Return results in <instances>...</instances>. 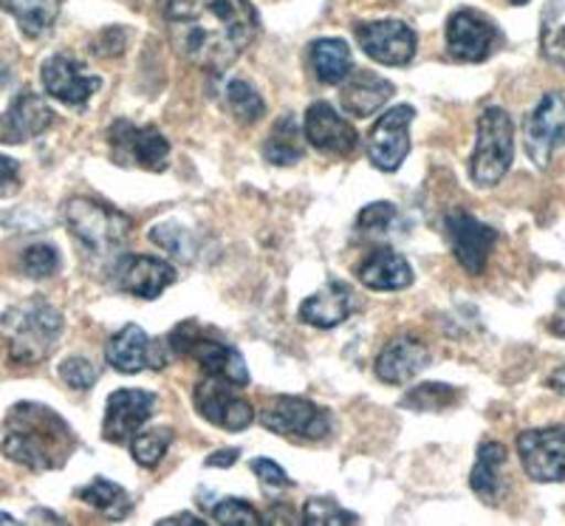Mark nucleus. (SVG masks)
Listing matches in <instances>:
<instances>
[{"label": "nucleus", "instance_id": "obj_27", "mask_svg": "<svg viewBox=\"0 0 565 526\" xmlns=\"http://www.w3.org/2000/svg\"><path fill=\"white\" fill-rule=\"evenodd\" d=\"M315 77L326 85H340L353 71L351 45L340 38H320L309 49Z\"/></svg>", "mask_w": 565, "mask_h": 526}, {"label": "nucleus", "instance_id": "obj_38", "mask_svg": "<svg viewBox=\"0 0 565 526\" xmlns=\"http://www.w3.org/2000/svg\"><path fill=\"white\" fill-rule=\"evenodd\" d=\"M398 221V210L391 204V201H376V204H367L365 210L360 212V219H356V230L362 235L371 238H382L391 232V227Z\"/></svg>", "mask_w": 565, "mask_h": 526}, {"label": "nucleus", "instance_id": "obj_12", "mask_svg": "<svg viewBox=\"0 0 565 526\" xmlns=\"http://www.w3.org/2000/svg\"><path fill=\"white\" fill-rule=\"evenodd\" d=\"M260 422L280 436L326 439L331 433V413L302 397H280L269 411H264Z\"/></svg>", "mask_w": 565, "mask_h": 526}, {"label": "nucleus", "instance_id": "obj_30", "mask_svg": "<svg viewBox=\"0 0 565 526\" xmlns=\"http://www.w3.org/2000/svg\"><path fill=\"white\" fill-rule=\"evenodd\" d=\"M540 49L543 57L565 69V0H548L540 18Z\"/></svg>", "mask_w": 565, "mask_h": 526}, {"label": "nucleus", "instance_id": "obj_32", "mask_svg": "<svg viewBox=\"0 0 565 526\" xmlns=\"http://www.w3.org/2000/svg\"><path fill=\"white\" fill-rule=\"evenodd\" d=\"M224 97L232 114L238 116L241 123L246 125H255L257 119L266 114V103L264 97H260V91L252 83H246V80H232V83L226 85Z\"/></svg>", "mask_w": 565, "mask_h": 526}, {"label": "nucleus", "instance_id": "obj_7", "mask_svg": "<svg viewBox=\"0 0 565 526\" xmlns=\"http://www.w3.org/2000/svg\"><path fill=\"white\" fill-rule=\"evenodd\" d=\"M108 141L116 165L145 167V170H153V173L168 170L170 141L153 125L139 128L128 119H116L108 130Z\"/></svg>", "mask_w": 565, "mask_h": 526}, {"label": "nucleus", "instance_id": "obj_28", "mask_svg": "<svg viewBox=\"0 0 565 526\" xmlns=\"http://www.w3.org/2000/svg\"><path fill=\"white\" fill-rule=\"evenodd\" d=\"M0 7L18 20L26 38H43L52 32L63 0H0Z\"/></svg>", "mask_w": 565, "mask_h": 526}, {"label": "nucleus", "instance_id": "obj_41", "mask_svg": "<svg viewBox=\"0 0 565 526\" xmlns=\"http://www.w3.org/2000/svg\"><path fill=\"white\" fill-rule=\"evenodd\" d=\"M252 473H255L257 478L264 482V487L269 490L291 487V478L286 475V470L277 462H271V459H255V462H252Z\"/></svg>", "mask_w": 565, "mask_h": 526}, {"label": "nucleus", "instance_id": "obj_6", "mask_svg": "<svg viewBox=\"0 0 565 526\" xmlns=\"http://www.w3.org/2000/svg\"><path fill=\"white\" fill-rule=\"evenodd\" d=\"M168 343L170 351L190 354V357L201 366V371L210 374V377L226 379V382H232L235 388L249 386V368H246V360L241 357L238 348H232L230 343H224L221 337H206V334H201L199 326H193V323H181V326L170 334Z\"/></svg>", "mask_w": 565, "mask_h": 526}, {"label": "nucleus", "instance_id": "obj_33", "mask_svg": "<svg viewBox=\"0 0 565 526\" xmlns=\"http://www.w3.org/2000/svg\"><path fill=\"white\" fill-rule=\"evenodd\" d=\"M456 402L458 391L452 386H444V382H424V386L413 388V391L402 399V408H407V411L438 413Z\"/></svg>", "mask_w": 565, "mask_h": 526}, {"label": "nucleus", "instance_id": "obj_25", "mask_svg": "<svg viewBox=\"0 0 565 526\" xmlns=\"http://www.w3.org/2000/svg\"><path fill=\"white\" fill-rule=\"evenodd\" d=\"M360 283L373 292H398L413 283V270L405 257L393 250H376L360 266Z\"/></svg>", "mask_w": 565, "mask_h": 526}, {"label": "nucleus", "instance_id": "obj_29", "mask_svg": "<svg viewBox=\"0 0 565 526\" xmlns=\"http://www.w3.org/2000/svg\"><path fill=\"white\" fill-rule=\"evenodd\" d=\"M74 495L114 520L125 518V515H130V509H134V498L128 495V490H125L122 484L110 482V478H103V475H97L94 482L79 487Z\"/></svg>", "mask_w": 565, "mask_h": 526}, {"label": "nucleus", "instance_id": "obj_18", "mask_svg": "<svg viewBox=\"0 0 565 526\" xmlns=\"http://www.w3.org/2000/svg\"><path fill=\"white\" fill-rule=\"evenodd\" d=\"M156 411V393L141 388L114 391L105 404L103 436L114 444H128Z\"/></svg>", "mask_w": 565, "mask_h": 526}, {"label": "nucleus", "instance_id": "obj_35", "mask_svg": "<svg viewBox=\"0 0 565 526\" xmlns=\"http://www.w3.org/2000/svg\"><path fill=\"white\" fill-rule=\"evenodd\" d=\"M150 241L153 244H159L161 250H168L170 255L179 257V261L184 263H193L195 261V252H199V246H195V238L193 232L184 230L181 224H159L150 230Z\"/></svg>", "mask_w": 565, "mask_h": 526}, {"label": "nucleus", "instance_id": "obj_5", "mask_svg": "<svg viewBox=\"0 0 565 526\" xmlns=\"http://www.w3.org/2000/svg\"><path fill=\"white\" fill-rule=\"evenodd\" d=\"M514 161V123L503 108L492 105L478 119V139L469 159V179L478 187H494Z\"/></svg>", "mask_w": 565, "mask_h": 526}, {"label": "nucleus", "instance_id": "obj_24", "mask_svg": "<svg viewBox=\"0 0 565 526\" xmlns=\"http://www.w3.org/2000/svg\"><path fill=\"white\" fill-rule=\"evenodd\" d=\"M396 94L393 83H387L380 74H371V71H351L348 74V83L340 91V103L345 108V114L356 116V119H365L373 116L387 99Z\"/></svg>", "mask_w": 565, "mask_h": 526}, {"label": "nucleus", "instance_id": "obj_43", "mask_svg": "<svg viewBox=\"0 0 565 526\" xmlns=\"http://www.w3.org/2000/svg\"><path fill=\"white\" fill-rule=\"evenodd\" d=\"M241 459V450L238 448H230V450H218V453H212L210 459H206V467H232V464L238 462Z\"/></svg>", "mask_w": 565, "mask_h": 526}, {"label": "nucleus", "instance_id": "obj_40", "mask_svg": "<svg viewBox=\"0 0 565 526\" xmlns=\"http://www.w3.org/2000/svg\"><path fill=\"white\" fill-rule=\"evenodd\" d=\"M60 377H63L65 386L74 388V391H88V388L97 386L99 374L85 357H68V360L60 366Z\"/></svg>", "mask_w": 565, "mask_h": 526}, {"label": "nucleus", "instance_id": "obj_36", "mask_svg": "<svg viewBox=\"0 0 565 526\" xmlns=\"http://www.w3.org/2000/svg\"><path fill=\"white\" fill-rule=\"evenodd\" d=\"M356 520H360V515H353V513H348V509H342L337 501L309 498L306 501V507H302L300 524L342 526V524H356Z\"/></svg>", "mask_w": 565, "mask_h": 526}, {"label": "nucleus", "instance_id": "obj_31", "mask_svg": "<svg viewBox=\"0 0 565 526\" xmlns=\"http://www.w3.org/2000/svg\"><path fill=\"white\" fill-rule=\"evenodd\" d=\"M264 156L266 161L277 167H291L302 159L300 139H297V128L291 116H282L277 119L275 130L269 134V139L264 141Z\"/></svg>", "mask_w": 565, "mask_h": 526}, {"label": "nucleus", "instance_id": "obj_45", "mask_svg": "<svg viewBox=\"0 0 565 526\" xmlns=\"http://www.w3.org/2000/svg\"><path fill=\"white\" fill-rule=\"evenodd\" d=\"M548 386H552L554 391L565 393V366H563V368H557V371L552 374V379H548Z\"/></svg>", "mask_w": 565, "mask_h": 526}, {"label": "nucleus", "instance_id": "obj_4", "mask_svg": "<svg viewBox=\"0 0 565 526\" xmlns=\"http://www.w3.org/2000/svg\"><path fill=\"white\" fill-rule=\"evenodd\" d=\"M63 219L71 235L79 241V246L97 261H108L110 255L122 250L125 238L130 232V219L125 212L105 204V201L88 199V196H74V199L65 201Z\"/></svg>", "mask_w": 565, "mask_h": 526}, {"label": "nucleus", "instance_id": "obj_1", "mask_svg": "<svg viewBox=\"0 0 565 526\" xmlns=\"http://www.w3.org/2000/svg\"><path fill=\"white\" fill-rule=\"evenodd\" d=\"M164 23L175 52L206 71L230 69L260 27L249 0H164Z\"/></svg>", "mask_w": 565, "mask_h": 526}, {"label": "nucleus", "instance_id": "obj_37", "mask_svg": "<svg viewBox=\"0 0 565 526\" xmlns=\"http://www.w3.org/2000/svg\"><path fill=\"white\" fill-rule=\"evenodd\" d=\"M212 520L224 526H257L264 524V518L257 515V509L252 507L249 501L241 498H224L212 504Z\"/></svg>", "mask_w": 565, "mask_h": 526}, {"label": "nucleus", "instance_id": "obj_23", "mask_svg": "<svg viewBox=\"0 0 565 526\" xmlns=\"http://www.w3.org/2000/svg\"><path fill=\"white\" fill-rule=\"evenodd\" d=\"M353 290L342 281H328L320 292L306 297L300 306V320L315 328H334L353 315Z\"/></svg>", "mask_w": 565, "mask_h": 526}, {"label": "nucleus", "instance_id": "obj_10", "mask_svg": "<svg viewBox=\"0 0 565 526\" xmlns=\"http://www.w3.org/2000/svg\"><path fill=\"white\" fill-rule=\"evenodd\" d=\"M444 230H447V238H450L456 261L461 263L469 275H481L487 270V261L492 255L494 244H498V232L489 224H483V221H478L467 210H452L444 219Z\"/></svg>", "mask_w": 565, "mask_h": 526}, {"label": "nucleus", "instance_id": "obj_17", "mask_svg": "<svg viewBox=\"0 0 565 526\" xmlns=\"http://www.w3.org/2000/svg\"><path fill=\"white\" fill-rule=\"evenodd\" d=\"M40 80L54 99L71 105V108H83L103 85V80L88 74L85 65L71 54H52L40 69Z\"/></svg>", "mask_w": 565, "mask_h": 526}, {"label": "nucleus", "instance_id": "obj_16", "mask_svg": "<svg viewBox=\"0 0 565 526\" xmlns=\"http://www.w3.org/2000/svg\"><path fill=\"white\" fill-rule=\"evenodd\" d=\"M105 360L119 374H139L148 368H164L170 360V351L161 348L159 340H150L136 323L114 334L105 346Z\"/></svg>", "mask_w": 565, "mask_h": 526}, {"label": "nucleus", "instance_id": "obj_47", "mask_svg": "<svg viewBox=\"0 0 565 526\" xmlns=\"http://www.w3.org/2000/svg\"><path fill=\"white\" fill-rule=\"evenodd\" d=\"M509 3H512V7H526L529 0H509Z\"/></svg>", "mask_w": 565, "mask_h": 526}, {"label": "nucleus", "instance_id": "obj_14", "mask_svg": "<svg viewBox=\"0 0 565 526\" xmlns=\"http://www.w3.org/2000/svg\"><path fill=\"white\" fill-rule=\"evenodd\" d=\"M565 145V94L552 91L540 99L526 119V154L537 167L552 161L554 150Z\"/></svg>", "mask_w": 565, "mask_h": 526}, {"label": "nucleus", "instance_id": "obj_26", "mask_svg": "<svg viewBox=\"0 0 565 526\" xmlns=\"http://www.w3.org/2000/svg\"><path fill=\"white\" fill-rule=\"evenodd\" d=\"M503 462H507V448L501 442H483L478 448L476 467H472V475H469V487L483 504H498L503 495V478L501 470Z\"/></svg>", "mask_w": 565, "mask_h": 526}, {"label": "nucleus", "instance_id": "obj_8", "mask_svg": "<svg viewBox=\"0 0 565 526\" xmlns=\"http://www.w3.org/2000/svg\"><path fill=\"white\" fill-rule=\"evenodd\" d=\"M518 456L532 482L552 484L565 478V424L526 430L518 436Z\"/></svg>", "mask_w": 565, "mask_h": 526}, {"label": "nucleus", "instance_id": "obj_2", "mask_svg": "<svg viewBox=\"0 0 565 526\" xmlns=\"http://www.w3.org/2000/svg\"><path fill=\"white\" fill-rule=\"evenodd\" d=\"M3 456L32 470H57L74 450V433L60 413L38 402H20L3 424Z\"/></svg>", "mask_w": 565, "mask_h": 526}, {"label": "nucleus", "instance_id": "obj_19", "mask_svg": "<svg viewBox=\"0 0 565 526\" xmlns=\"http://www.w3.org/2000/svg\"><path fill=\"white\" fill-rule=\"evenodd\" d=\"M306 139L311 141V148L320 154L331 156H353L360 148V134L348 123L345 116L331 103H315L306 111V128H302Z\"/></svg>", "mask_w": 565, "mask_h": 526}, {"label": "nucleus", "instance_id": "obj_39", "mask_svg": "<svg viewBox=\"0 0 565 526\" xmlns=\"http://www.w3.org/2000/svg\"><path fill=\"white\" fill-rule=\"evenodd\" d=\"M20 266L29 277H52L60 270V252L52 244H34L23 252Z\"/></svg>", "mask_w": 565, "mask_h": 526}, {"label": "nucleus", "instance_id": "obj_9", "mask_svg": "<svg viewBox=\"0 0 565 526\" xmlns=\"http://www.w3.org/2000/svg\"><path fill=\"white\" fill-rule=\"evenodd\" d=\"M232 382L221 377H210L206 374L193 391V404L195 411L206 419V422L218 424V428L230 430V433H238L246 430L255 422V411L246 399H241L238 393L232 391Z\"/></svg>", "mask_w": 565, "mask_h": 526}, {"label": "nucleus", "instance_id": "obj_15", "mask_svg": "<svg viewBox=\"0 0 565 526\" xmlns=\"http://www.w3.org/2000/svg\"><path fill=\"white\" fill-rule=\"evenodd\" d=\"M498 27L476 9H458L447 23V52L461 63H483L498 45Z\"/></svg>", "mask_w": 565, "mask_h": 526}, {"label": "nucleus", "instance_id": "obj_22", "mask_svg": "<svg viewBox=\"0 0 565 526\" xmlns=\"http://www.w3.org/2000/svg\"><path fill=\"white\" fill-rule=\"evenodd\" d=\"M427 366H430V351H427V346L413 340V337H398V340L387 343L385 351L376 357L373 371L387 386H405V382H411Z\"/></svg>", "mask_w": 565, "mask_h": 526}, {"label": "nucleus", "instance_id": "obj_11", "mask_svg": "<svg viewBox=\"0 0 565 526\" xmlns=\"http://www.w3.org/2000/svg\"><path fill=\"white\" fill-rule=\"evenodd\" d=\"M416 116L413 105H396L376 119L367 136V154L371 161L385 173L398 170V165L411 154V123Z\"/></svg>", "mask_w": 565, "mask_h": 526}, {"label": "nucleus", "instance_id": "obj_44", "mask_svg": "<svg viewBox=\"0 0 565 526\" xmlns=\"http://www.w3.org/2000/svg\"><path fill=\"white\" fill-rule=\"evenodd\" d=\"M161 524L164 526H173V524H206L201 515H193V513H181V515H170V518H161Z\"/></svg>", "mask_w": 565, "mask_h": 526}, {"label": "nucleus", "instance_id": "obj_3", "mask_svg": "<svg viewBox=\"0 0 565 526\" xmlns=\"http://www.w3.org/2000/svg\"><path fill=\"white\" fill-rule=\"evenodd\" d=\"M0 332L7 334L12 362L34 366L43 362L63 337V315L43 297H32L0 317Z\"/></svg>", "mask_w": 565, "mask_h": 526}, {"label": "nucleus", "instance_id": "obj_21", "mask_svg": "<svg viewBox=\"0 0 565 526\" xmlns=\"http://www.w3.org/2000/svg\"><path fill=\"white\" fill-rule=\"evenodd\" d=\"M52 123L54 111L49 108V103L40 94H34V91H23L0 114V141L3 145H23V141L34 139V136L45 134Z\"/></svg>", "mask_w": 565, "mask_h": 526}, {"label": "nucleus", "instance_id": "obj_46", "mask_svg": "<svg viewBox=\"0 0 565 526\" xmlns=\"http://www.w3.org/2000/svg\"><path fill=\"white\" fill-rule=\"evenodd\" d=\"M0 524H14V518H12V515H7V513H0Z\"/></svg>", "mask_w": 565, "mask_h": 526}, {"label": "nucleus", "instance_id": "obj_42", "mask_svg": "<svg viewBox=\"0 0 565 526\" xmlns=\"http://www.w3.org/2000/svg\"><path fill=\"white\" fill-rule=\"evenodd\" d=\"M20 190V161L12 156L0 154V199L3 196H14Z\"/></svg>", "mask_w": 565, "mask_h": 526}, {"label": "nucleus", "instance_id": "obj_34", "mask_svg": "<svg viewBox=\"0 0 565 526\" xmlns=\"http://www.w3.org/2000/svg\"><path fill=\"white\" fill-rule=\"evenodd\" d=\"M170 444H173V430L150 428L130 439V453H134L136 464H141V467H156L170 450Z\"/></svg>", "mask_w": 565, "mask_h": 526}, {"label": "nucleus", "instance_id": "obj_20", "mask_svg": "<svg viewBox=\"0 0 565 526\" xmlns=\"http://www.w3.org/2000/svg\"><path fill=\"white\" fill-rule=\"evenodd\" d=\"M114 277L122 292H130L141 301H156L168 286H173L175 270L173 263L159 261V257L125 255L116 261Z\"/></svg>", "mask_w": 565, "mask_h": 526}, {"label": "nucleus", "instance_id": "obj_13", "mask_svg": "<svg viewBox=\"0 0 565 526\" xmlns=\"http://www.w3.org/2000/svg\"><path fill=\"white\" fill-rule=\"evenodd\" d=\"M356 43L371 60L382 65H407L416 57V32L402 20H371L356 27Z\"/></svg>", "mask_w": 565, "mask_h": 526}]
</instances>
